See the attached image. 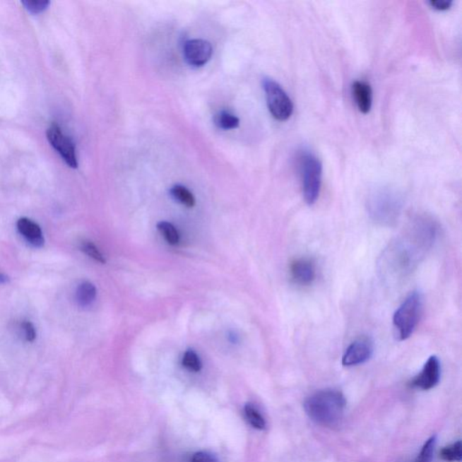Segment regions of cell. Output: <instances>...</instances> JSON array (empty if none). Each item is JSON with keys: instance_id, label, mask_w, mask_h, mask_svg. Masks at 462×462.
Segmentation results:
<instances>
[{"instance_id": "6da1fadb", "label": "cell", "mask_w": 462, "mask_h": 462, "mask_svg": "<svg viewBox=\"0 0 462 462\" xmlns=\"http://www.w3.org/2000/svg\"><path fill=\"white\" fill-rule=\"evenodd\" d=\"M437 232V224L430 217L411 220L380 256L377 268L381 278L396 284L411 275L434 246Z\"/></svg>"}, {"instance_id": "7a4b0ae2", "label": "cell", "mask_w": 462, "mask_h": 462, "mask_svg": "<svg viewBox=\"0 0 462 462\" xmlns=\"http://www.w3.org/2000/svg\"><path fill=\"white\" fill-rule=\"evenodd\" d=\"M304 408L312 421L324 427L334 428L343 421L346 399L339 390L324 389L309 396Z\"/></svg>"}, {"instance_id": "3957f363", "label": "cell", "mask_w": 462, "mask_h": 462, "mask_svg": "<svg viewBox=\"0 0 462 462\" xmlns=\"http://www.w3.org/2000/svg\"><path fill=\"white\" fill-rule=\"evenodd\" d=\"M367 208L370 219L377 225L391 227L401 215L403 198L393 189H376L367 197Z\"/></svg>"}, {"instance_id": "277c9868", "label": "cell", "mask_w": 462, "mask_h": 462, "mask_svg": "<svg viewBox=\"0 0 462 462\" xmlns=\"http://www.w3.org/2000/svg\"><path fill=\"white\" fill-rule=\"evenodd\" d=\"M424 299L421 292H411L402 302L393 317L396 339L403 341L414 334L421 319Z\"/></svg>"}, {"instance_id": "5b68a950", "label": "cell", "mask_w": 462, "mask_h": 462, "mask_svg": "<svg viewBox=\"0 0 462 462\" xmlns=\"http://www.w3.org/2000/svg\"><path fill=\"white\" fill-rule=\"evenodd\" d=\"M299 169L304 201L308 205H314L320 195L323 165L310 151H302L299 156Z\"/></svg>"}, {"instance_id": "8992f818", "label": "cell", "mask_w": 462, "mask_h": 462, "mask_svg": "<svg viewBox=\"0 0 462 462\" xmlns=\"http://www.w3.org/2000/svg\"><path fill=\"white\" fill-rule=\"evenodd\" d=\"M263 88L271 115L278 122H286L290 119L294 112V104L281 85L274 80L265 78Z\"/></svg>"}, {"instance_id": "52a82bcc", "label": "cell", "mask_w": 462, "mask_h": 462, "mask_svg": "<svg viewBox=\"0 0 462 462\" xmlns=\"http://www.w3.org/2000/svg\"><path fill=\"white\" fill-rule=\"evenodd\" d=\"M49 143L61 155L64 160L71 168L78 167L76 146L69 136L64 135L59 126L53 125L47 129Z\"/></svg>"}, {"instance_id": "ba28073f", "label": "cell", "mask_w": 462, "mask_h": 462, "mask_svg": "<svg viewBox=\"0 0 462 462\" xmlns=\"http://www.w3.org/2000/svg\"><path fill=\"white\" fill-rule=\"evenodd\" d=\"M374 353V341L371 338L363 336L354 340L347 348L343 357L344 367L359 366L366 363Z\"/></svg>"}, {"instance_id": "9c48e42d", "label": "cell", "mask_w": 462, "mask_h": 462, "mask_svg": "<svg viewBox=\"0 0 462 462\" xmlns=\"http://www.w3.org/2000/svg\"><path fill=\"white\" fill-rule=\"evenodd\" d=\"M289 273L294 284L299 286H309L316 279V263L314 259L307 256L295 259L289 266Z\"/></svg>"}, {"instance_id": "30bf717a", "label": "cell", "mask_w": 462, "mask_h": 462, "mask_svg": "<svg viewBox=\"0 0 462 462\" xmlns=\"http://www.w3.org/2000/svg\"><path fill=\"white\" fill-rule=\"evenodd\" d=\"M442 367L438 357L431 356L426 361L421 372L412 379L411 386L421 390L434 389L441 380Z\"/></svg>"}, {"instance_id": "8fae6325", "label": "cell", "mask_w": 462, "mask_h": 462, "mask_svg": "<svg viewBox=\"0 0 462 462\" xmlns=\"http://www.w3.org/2000/svg\"><path fill=\"white\" fill-rule=\"evenodd\" d=\"M213 53V47L210 42L203 40V39H191V40L185 42L184 58L191 66H203L211 60Z\"/></svg>"}, {"instance_id": "7c38bea8", "label": "cell", "mask_w": 462, "mask_h": 462, "mask_svg": "<svg viewBox=\"0 0 462 462\" xmlns=\"http://www.w3.org/2000/svg\"><path fill=\"white\" fill-rule=\"evenodd\" d=\"M18 230L21 235L27 239L32 247H41L44 246L45 239L41 227L34 221L28 218H21L16 223Z\"/></svg>"}, {"instance_id": "4fadbf2b", "label": "cell", "mask_w": 462, "mask_h": 462, "mask_svg": "<svg viewBox=\"0 0 462 462\" xmlns=\"http://www.w3.org/2000/svg\"><path fill=\"white\" fill-rule=\"evenodd\" d=\"M353 94L357 109L363 114L370 112L372 107V89L369 83L363 81H355L353 83Z\"/></svg>"}, {"instance_id": "5bb4252c", "label": "cell", "mask_w": 462, "mask_h": 462, "mask_svg": "<svg viewBox=\"0 0 462 462\" xmlns=\"http://www.w3.org/2000/svg\"><path fill=\"white\" fill-rule=\"evenodd\" d=\"M97 290L95 285L90 282H83L78 286L76 291V300L81 307H86L92 304L95 300Z\"/></svg>"}, {"instance_id": "9a60e30c", "label": "cell", "mask_w": 462, "mask_h": 462, "mask_svg": "<svg viewBox=\"0 0 462 462\" xmlns=\"http://www.w3.org/2000/svg\"><path fill=\"white\" fill-rule=\"evenodd\" d=\"M244 411H245L247 421L252 425V427L259 431L265 430L266 428V419L263 418L261 413L253 403H247L245 408H244Z\"/></svg>"}, {"instance_id": "2e32d148", "label": "cell", "mask_w": 462, "mask_h": 462, "mask_svg": "<svg viewBox=\"0 0 462 462\" xmlns=\"http://www.w3.org/2000/svg\"><path fill=\"white\" fill-rule=\"evenodd\" d=\"M171 194L174 199L180 201L182 204L185 205L186 207L191 208L195 205L194 194L186 187L183 186V185H174L171 189Z\"/></svg>"}, {"instance_id": "e0dca14e", "label": "cell", "mask_w": 462, "mask_h": 462, "mask_svg": "<svg viewBox=\"0 0 462 462\" xmlns=\"http://www.w3.org/2000/svg\"><path fill=\"white\" fill-rule=\"evenodd\" d=\"M461 442L458 441L449 446L442 449L440 458L447 462H461L462 458Z\"/></svg>"}, {"instance_id": "ac0fdd59", "label": "cell", "mask_w": 462, "mask_h": 462, "mask_svg": "<svg viewBox=\"0 0 462 462\" xmlns=\"http://www.w3.org/2000/svg\"><path fill=\"white\" fill-rule=\"evenodd\" d=\"M215 124L221 129H236L239 126V119L233 114L221 112L215 117Z\"/></svg>"}, {"instance_id": "d6986e66", "label": "cell", "mask_w": 462, "mask_h": 462, "mask_svg": "<svg viewBox=\"0 0 462 462\" xmlns=\"http://www.w3.org/2000/svg\"><path fill=\"white\" fill-rule=\"evenodd\" d=\"M436 442H437V438H436L435 435L429 438L425 442L424 446L422 447L414 462H432V458H434Z\"/></svg>"}, {"instance_id": "ffe728a7", "label": "cell", "mask_w": 462, "mask_h": 462, "mask_svg": "<svg viewBox=\"0 0 462 462\" xmlns=\"http://www.w3.org/2000/svg\"><path fill=\"white\" fill-rule=\"evenodd\" d=\"M158 227L169 244H171V245H177L178 244L180 237H179L177 229L171 223H167V221H162V223H158Z\"/></svg>"}, {"instance_id": "44dd1931", "label": "cell", "mask_w": 462, "mask_h": 462, "mask_svg": "<svg viewBox=\"0 0 462 462\" xmlns=\"http://www.w3.org/2000/svg\"><path fill=\"white\" fill-rule=\"evenodd\" d=\"M183 364L186 369L194 372H198L201 369V362L198 355L193 350H187L184 353Z\"/></svg>"}, {"instance_id": "7402d4cb", "label": "cell", "mask_w": 462, "mask_h": 462, "mask_svg": "<svg viewBox=\"0 0 462 462\" xmlns=\"http://www.w3.org/2000/svg\"><path fill=\"white\" fill-rule=\"evenodd\" d=\"M81 249L83 250L86 255L89 256L94 260L99 263H106V259L104 258L102 253L100 251L99 249L90 242H83L81 243Z\"/></svg>"}, {"instance_id": "603a6c76", "label": "cell", "mask_w": 462, "mask_h": 462, "mask_svg": "<svg viewBox=\"0 0 462 462\" xmlns=\"http://www.w3.org/2000/svg\"><path fill=\"white\" fill-rule=\"evenodd\" d=\"M22 4L24 5L25 8L27 9L28 12L32 13V14H39L45 11L48 8L50 2L48 0H25V1H22Z\"/></svg>"}, {"instance_id": "cb8c5ba5", "label": "cell", "mask_w": 462, "mask_h": 462, "mask_svg": "<svg viewBox=\"0 0 462 462\" xmlns=\"http://www.w3.org/2000/svg\"><path fill=\"white\" fill-rule=\"evenodd\" d=\"M191 462H219V461L210 452L199 451L194 455Z\"/></svg>"}, {"instance_id": "d4e9b609", "label": "cell", "mask_w": 462, "mask_h": 462, "mask_svg": "<svg viewBox=\"0 0 462 462\" xmlns=\"http://www.w3.org/2000/svg\"><path fill=\"white\" fill-rule=\"evenodd\" d=\"M23 330H24L25 338L28 341H34L37 338V333L35 328L30 321H25L22 324Z\"/></svg>"}, {"instance_id": "484cf974", "label": "cell", "mask_w": 462, "mask_h": 462, "mask_svg": "<svg viewBox=\"0 0 462 462\" xmlns=\"http://www.w3.org/2000/svg\"><path fill=\"white\" fill-rule=\"evenodd\" d=\"M430 5L436 11H444L451 8L452 1L451 0H431Z\"/></svg>"}, {"instance_id": "4316f807", "label": "cell", "mask_w": 462, "mask_h": 462, "mask_svg": "<svg viewBox=\"0 0 462 462\" xmlns=\"http://www.w3.org/2000/svg\"><path fill=\"white\" fill-rule=\"evenodd\" d=\"M8 282H9L8 276L2 274V273H0V284H6V283Z\"/></svg>"}]
</instances>
